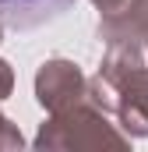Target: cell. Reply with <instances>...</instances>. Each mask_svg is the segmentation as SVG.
<instances>
[{
  "label": "cell",
  "instance_id": "6da1fadb",
  "mask_svg": "<svg viewBox=\"0 0 148 152\" xmlns=\"http://www.w3.org/2000/svg\"><path fill=\"white\" fill-rule=\"evenodd\" d=\"M74 0H0V21L14 32H28L46 21H57Z\"/></svg>",
  "mask_w": 148,
  "mask_h": 152
}]
</instances>
